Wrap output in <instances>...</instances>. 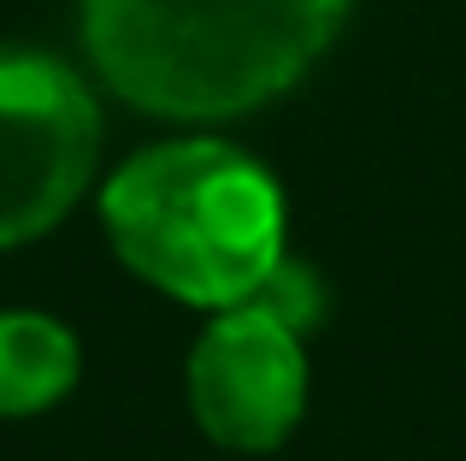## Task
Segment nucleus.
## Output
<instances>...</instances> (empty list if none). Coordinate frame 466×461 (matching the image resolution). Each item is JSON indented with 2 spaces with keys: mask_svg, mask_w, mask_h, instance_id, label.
Returning <instances> with one entry per match:
<instances>
[{
  "mask_svg": "<svg viewBox=\"0 0 466 461\" xmlns=\"http://www.w3.org/2000/svg\"><path fill=\"white\" fill-rule=\"evenodd\" d=\"M349 0H83L101 83L154 118H237L337 42Z\"/></svg>",
  "mask_w": 466,
  "mask_h": 461,
  "instance_id": "nucleus-1",
  "label": "nucleus"
},
{
  "mask_svg": "<svg viewBox=\"0 0 466 461\" xmlns=\"http://www.w3.org/2000/svg\"><path fill=\"white\" fill-rule=\"evenodd\" d=\"M101 225L130 272L195 308H237L284 261V190L213 137L130 154L101 190Z\"/></svg>",
  "mask_w": 466,
  "mask_h": 461,
  "instance_id": "nucleus-2",
  "label": "nucleus"
},
{
  "mask_svg": "<svg viewBox=\"0 0 466 461\" xmlns=\"http://www.w3.org/2000/svg\"><path fill=\"white\" fill-rule=\"evenodd\" d=\"M101 154L89 83L47 54H0V249L42 237L77 208Z\"/></svg>",
  "mask_w": 466,
  "mask_h": 461,
  "instance_id": "nucleus-3",
  "label": "nucleus"
},
{
  "mask_svg": "<svg viewBox=\"0 0 466 461\" xmlns=\"http://www.w3.org/2000/svg\"><path fill=\"white\" fill-rule=\"evenodd\" d=\"M189 408L201 432L225 450H278L308 408L301 332L254 302L218 308L189 349Z\"/></svg>",
  "mask_w": 466,
  "mask_h": 461,
  "instance_id": "nucleus-4",
  "label": "nucleus"
},
{
  "mask_svg": "<svg viewBox=\"0 0 466 461\" xmlns=\"http://www.w3.org/2000/svg\"><path fill=\"white\" fill-rule=\"evenodd\" d=\"M83 373V349L47 313L6 308L0 313V420L47 415L71 396Z\"/></svg>",
  "mask_w": 466,
  "mask_h": 461,
  "instance_id": "nucleus-5",
  "label": "nucleus"
},
{
  "mask_svg": "<svg viewBox=\"0 0 466 461\" xmlns=\"http://www.w3.org/2000/svg\"><path fill=\"white\" fill-rule=\"evenodd\" d=\"M254 308H266V313H278L284 325H296V332H308V325L325 313V284H319V272L313 266H301V261H278L272 272L260 278V290H254Z\"/></svg>",
  "mask_w": 466,
  "mask_h": 461,
  "instance_id": "nucleus-6",
  "label": "nucleus"
}]
</instances>
